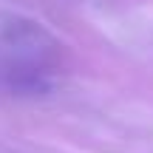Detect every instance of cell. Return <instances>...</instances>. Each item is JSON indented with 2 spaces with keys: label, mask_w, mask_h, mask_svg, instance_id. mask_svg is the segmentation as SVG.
<instances>
[]
</instances>
